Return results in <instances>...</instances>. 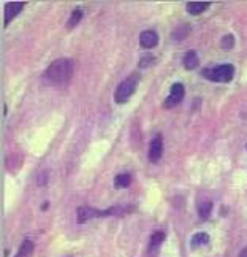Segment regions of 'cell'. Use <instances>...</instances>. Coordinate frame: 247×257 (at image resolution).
<instances>
[{
    "instance_id": "277c9868",
    "label": "cell",
    "mask_w": 247,
    "mask_h": 257,
    "mask_svg": "<svg viewBox=\"0 0 247 257\" xmlns=\"http://www.w3.org/2000/svg\"><path fill=\"white\" fill-rule=\"evenodd\" d=\"M184 86L181 83H174L171 86V91H170V95L166 97V100L163 102L165 108H173L176 106L177 103H181L182 102V98H184Z\"/></svg>"
},
{
    "instance_id": "30bf717a",
    "label": "cell",
    "mask_w": 247,
    "mask_h": 257,
    "mask_svg": "<svg viewBox=\"0 0 247 257\" xmlns=\"http://www.w3.org/2000/svg\"><path fill=\"white\" fill-rule=\"evenodd\" d=\"M182 62H184V67L187 68V70H193L195 67H198V56H196L195 51H189L184 56Z\"/></svg>"
},
{
    "instance_id": "9c48e42d",
    "label": "cell",
    "mask_w": 247,
    "mask_h": 257,
    "mask_svg": "<svg viewBox=\"0 0 247 257\" xmlns=\"http://www.w3.org/2000/svg\"><path fill=\"white\" fill-rule=\"evenodd\" d=\"M163 240H165V233L160 232V230H159V232H155V233L151 236V241H149V254H151V255L159 251V248H160V244L163 243Z\"/></svg>"
},
{
    "instance_id": "9a60e30c",
    "label": "cell",
    "mask_w": 247,
    "mask_h": 257,
    "mask_svg": "<svg viewBox=\"0 0 247 257\" xmlns=\"http://www.w3.org/2000/svg\"><path fill=\"white\" fill-rule=\"evenodd\" d=\"M34 251V243L31 240H24L23 244H21V248H19V252L18 254H21L23 257H29L32 254Z\"/></svg>"
},
{
    "instance_id": "e0dca14e",
    "label": "cell",
    "mask_w": 247,
    "mask_h": 257,
    "mask_svg": "<svg viewBox=\"0 0 247 257\" xmlns=\"http://www.w3.org/2000/svg\"><path fill=\"white\" fill-rule=\"evenodd\" d=\"M154 61H155V59H154L151 54H146V56L141 59V61H140V67H143V68H144V67H149Z\"/></svg>"
},
{
    "instance_id": "3957f363",
    "label": "cell",
    "mask_w": 247,
    "mask_h": 257,
    "mask_svg": "<svg viewBox=\"0 0 247 257\" xmlns=\"http://www.w3.org/2000/svg\"><path fill=\"white\" fill-rule=\"evenodd\" d=\"M233 75H234V67L231 64H223L203 70V76L206 80L214 83H230L233 80Z\"/></svg>"
},
{
    "instance_id": "7c38bea8",
    "label": "cell",
    "mask_w": 247,
    "mask_h": 257,
    "mask_svg": "<svg viewBox=\"0 0 247 257\" xmlns=\"http://www.w3.org/2000/svg\"><path fill=\"white\" fill-rule=\"evenodd\" d=\"M81 18H83V10L81 8H75L72 16H70V19H68V23H67V29H68V31H70V29H73L78 23H80Z\"/></svg>"
},
{
    "instance_id": "d6986e66",
    "label": "cell",
    "mask_w": 247,
    "mask_h": 257,
    "mask_svg": "<svg viewBox=\"0 0 247 257\" xmlns=\"http://www.w3.org/2000/svg\"><path fill=\"white\" fill-rule=\"evenodd\" d=\"M16 257H23V255H21V254H18V255H16Z\"/></svg>"
},
{
    "instance_id": "4fadbf2b",
    "label": "cell",
    "mask_w": 247,
    "mask_h": 257,
    "mask_svg": "<svg viewBox=\"0 0 247 257\" xmlns=\"http://www.w3.org/2000/svg\"><path fill=\"white\" fill-rule=\"evenodd\" d=\"M209 243V236H207V233H195L192 236V246L193 248H198V246H203V244H207Z\"/></svg>"
},
{
    "instance_id": "52a82bcc",
    "label": "cell",
    "mask_w": 247,
    "mask_h": 257,
    "mask_svg": "<svg viewBox=\"0 0 247 257\" xmlns=\"http://www.w3.org/2000/svg\"><path fill=\"white\" fill-rule=\"evenodd\" d=\"M140 43H141L143 48L151 49V48L157 46V43H159V35H157L155 31H144L140 35Z\"/></svg>"
},
{
    "instance_id": "6da1fadb",
    "label": "cell",
    "mask_w": 247,
    "mask_h": 257,
    "mask_svg": "<svg viewBox=\"0 0 247 257\" xmlns=\"http://www.w3.org/2000/svg\"><path fill=\"white\" fill-rule=\"evenodd\" d=\"M73 76V61L70 59H57L46 68L43 80L51 86H65Z\"/></svg>"
},
{
    "instance_id": "2e32d148",
    "label": "cell",
    "mask_w": 247,
    "mask_h": 257,
    "mask_svg": "<svg viewBox=\"0 0 247 257\" xmlns=\"http://www.w3.org/2000/svg\"><path fill=\"white\" fill-rule=\"evenodd\" d=\"M220 45H222V48H225V49H231V48L234 46V37H233V35H225V37L222 38Z\"/></svg>"
},
{
    "instance_id": "5b68a950",
    "label": "cell",
    "mask_w": 247,
    "mask_h": 257,
    "mask_svg": "<svg viewBox=\"0 0 247 257\" xmlns=\"http://www.w3.org/2000/svg\"><path fill=\"white\" fill-rule=\"evenodd\" d=\"M24 4H26V2H10V4L5 5V8H4V16H5V19H4V26H5V27H7L10 23H12L13 19L18 16V13L24 8Z\"/></svg>"
},
{
    "instance_id": "8fae6325",
    "label": "cell",
    "mask_w": 247,
    "mask_h": 257,
    "mask_svg": "<svg viewBox=\"0 0 247 257\" xmlns=\"http://www.w3.org/2000/svg\"><path fill=\"white\" fill-rule=\"evenodd\" d=\"M132 183V178L128 173H122V175H117L114 178V187L116 189H124V187H128Z\"/></svg>"
},
{
    "instance_id": "ba28073f",
    "label": "cell",
    "mask_w": 247,
    "mask_h": 257,
    "mask_svg": "<svg viewBox=\"0 0 247 257\" xmlns=\"http://www.w3.org/2000/svg\"><path fill=\"white\" fill-rule=\"evenodd\" d=\"M207 8H209V2H189L187 4V12L193 16H198V15L204 13Z\"/></svg>"
},
{
    "instance_id": "5bb4252c",
    "label": "cell",
    "mask_w": 247,
    "mask_h": 257,
    "mask_svg": "<svg viewBox=\"0 0 247 257\" xmlns=\"http://www.w3.org/2000/svg\"><path fill=\"white\" fill-rule=\"evenodd\" d=\"M211 211H212V202H203L198 206V214L201 219H207L211 216Z\"/></svg>"
},
{
    "instance_id": "ac0fdd59",
    "label": "cell",
    "mask_w": 247,
    "mask_h": 257,
    "mask_svg": "<svg viewBox=\"0 0 247 257\" xmlns=\"http://www.w3.org/2000/svg\"><path fill=\"white\" fill-rule=\"evenodd\" d=\"M239 257H247V248L241 252V255H239Z\"/></svg>"
},
{
    "instance_id": "7a4b0ae2",
    "label": "cell",
    "mask_w": 247,
    "mask_h": 257,
    "mask_svg": "<svg viewBox=\"0 0 247 257\" xmlns=\"http://www.w3.org/2000/svg\"><path fill=\"white\" fill-rule=\"evenodd\" d=\"M138 83H140V75H138V73H133L130 76H127L125 80L119 86H117V89H116V94H114L116 103H125V102H128V98H130L135 94Z\"/></svg>"
},
{
    "instance_id": "8992f818",
    "label": "cell",
    "mask_w": 247,
    "mask_h": 257,
    "mask_svg": "<svg viewBox=\"0 0 247 257\" xmlns=\"http://www.w3.org/2000/svg\"><path fill=\"white\" fill-rule=\"evenodd\" d=\"M162 153H163V140H162V135H157L152 138L151 146H149V161L154 164L159 162Z\"/></svg>"
}]
</instances>
